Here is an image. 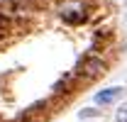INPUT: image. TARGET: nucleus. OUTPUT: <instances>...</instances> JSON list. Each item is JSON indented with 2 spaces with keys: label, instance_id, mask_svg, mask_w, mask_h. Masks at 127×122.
Wrapping results in <instances>:
<instances>
[{
  "label": "nucleus",
  "instance_id": "nucleus-1",
  "mask_svg": "<svg viewBox=\"0 0 127 122\" xmlns=\"http://www.w3.org/2000/svg\"><path fill=\"white\" fill-rule=\"evenodd\" d=\"M86 5L81 2V0H66V5H61V20L64 22H68V25H81V22H86Z\"/></svg>",
  "mask_w": 127,
  "mask_h": 122
},
{
  "label": "nucleus",
  "instance_id": "nucleus-2",
  "mask_svg": "<svg viewBox=\"0 0 127 122\" xmlns=\"http://www.w3.org/2000/svg\"><path fill=\"white\" fill-rule=\"evenodd\" d=\"M103 71H105V61H103V59H86V61H83V66H81V73L88 76V78L100 76Z\"/></svg>",
  "mask_w": 127,
  "mask_h": 122
},
{
  "label": "nucleus",
  "instance_id": "nucleus-3",
  "mask_svg": "<svg viewBox=\"0 0 127 122\" xmlns=\"http://www.w3.org/2000/svg\"><path fill=\"white\" fill-rule=\"evenodd\" d=\"M122 86H112V88H105L103 93H98L95 95V103H100V105H110V103H115L120 95H122Z\"/></svg>",
  "mask_w": 127,
  "mask_h": 122
},
{
  "label": "nucleus",
  "instance_id": "nucleus-4",
  "mask_svg": "<svg viewBox=\"0 0 127 122\" xmlns=\"http://www.w3.org/2000/svg\"><path fill=\"white\" fill-rule=\"evenodd\" d=\"M115 122H127V103H122L115 110Z\"/></svg>",
  "mask_w": 127,
  "mask_h": 122
},
{
  "label": "nucleus",
  "instance_id": "nucleus-5",
  "mask_svg": "<svg viewBox=\"0 0 127 122\" xmlns=\"http://www.w3.org/2000/svg\"><path fill=\"white\" fill-rule=\"evenodd\" d=\"M95 115H98L95 110H83V112H81V117H95Z\"/></svg>",
  "mask_w": 127,
  "mask_h": 122
}]
</instances>
